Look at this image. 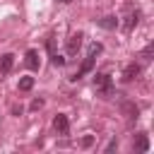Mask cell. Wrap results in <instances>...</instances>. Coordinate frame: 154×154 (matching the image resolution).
Listing matches in <instances>:
<instances>
[{
	"label": "cell",
	"mask_w": 154,
	"mask_h": 154,
	"mask_svg": "<svg viewBox=\"0 0 154 154\" xmlns=\"http://www.w3.org/2000/svg\"><path fill=\"white\" fill-rule=\"evenodd\" d=\"M94 89H96V94L101 96V99H108L111 94H113V77L111 75H96L94 77Z\"/></svg>",
	"instance_id": "cell-1"
},
{
	"label": "cell",
	"mask_w": 154,
	"mask_h": 154,
	"mask_svg": "<svg viewBox=\"0 0 154 154\" xmlns=\"http://www.w3.org/2000/svg\"><path fill=\"white\" fill-rule=\"evenodd\" d=\"M82 38H84V34H82V31H77V34H70V36H67V41H65V51H67V55H75V53L82 48Z\"/></svg>",
	"instance_id": "cell-2"
},
{
	"label": "cell",
	"mask_w": 154,
	"mask_h": 154,
	"mask_svg": "<svg viewBox=\"0 0 154 154\" xmlns=\"http://www.w3.org/2000/svg\"><path fill=\"white\" fill-rule=\"evenodd\" d=\"M94 60H96V58H91V55H87V58L82 60V65H79V70H77V72H75V75H72L70 79H72V82H77V79H82V77H84L87 72H91V67H94Z\"/></svg>",
	"instance_id": "cell-3"
},
{
	"label": "cell",
	"mask_w": 154,
	"mask_h": 154,
	"mask_svg": "<svg viewBox=\"0 0 154 154\" xmlns=\"http://www.w3.org/2000/svg\"><path fill=\"white\" fill-rule=\"evenodd\" d=\"M140 14H142L140 10H130V12L125 14V22H123V29H125V31H132V29L137 26V22H140Z\"/></svg>",
	"instance_id": "cell-4"
},
{
	"label": "cell",
	"mask_w": 154,
	"mask_h": 154,
	"mask_svg": "<svg viewBox=\"0 0 154 154\" xmlns=\"http://www.w3.org/2000/svg\"><path fill=\"white\" fill-rule=\"evenodd\" d=\"M24 65L29 67V70H38L41 67V58H38V51H26V55H24Z\"/></svg>",
	"instance_id": "cell-5"
},
{
	"label": "cell",
	"mask_w": 154,
	"mask_h": 154,
	"mask_svg": "<svg viewBox=\"0 0 154 154\" xmlns=\"http://www.w3.org/2000/svg\"><path fill=\"white\" fill-rule=\"evenodd\" d=\"M142 72V67H140V63H130V65H125V70H123V82H132L137 75Z\"/></svg>",
	"instance_id": "cell-6"
},
{
	"label": "cell",
	"mask_w": 154,
	"mask_h": 154,
	"mask_svg": "<svg viewBox=\"0 0 154 154\" xmlns=\"http://www.w3.org/2000/svg\"><path fill=\"white\" fill-rule=\"evenodd\" d=\"M53 128H55L60 135H67V130H70V120H67V116H65V113H58V116L53 118Z\"/></svg>",
	"instance_id": "cell-7"
},
{
	"label": "cell",
	"mask_w": 154,
	"mask_h": 154,
	"mask_svg": "<svg viewBox=\"0 0 154 154\" xmlns=\"http://www.w3.org/2000/svg\"><path fill=\"white\" fill-rule=\"evenodd\" d=\"M96 24H99L101 29H108V31H113V29L118 26V19H116L113 14H106V17H101V19H96Z\"/></svg>",
	"instance_id": "cell-8"
},
{
	"label": "cell",
	"mask_w": 154,
	"mask_h": 154,
	"mask_svg": "<svg viewBox=\"0 0 154 154\" xmlns=\"http://www.w3.org/2000/svg\"><path fill=\"white\" fill-rule=\"evenodd\" d=\"M12 65H14V55H12V53L0 55V72H2V75H7V72L12 70Z\"/></svg>",
	"instance_id": "cell-9"
},
{
	"label": "cell",
	"mask_w": 154,
	"mask_h": 154,
	"mask_svg": "<svg viewBox=\"0 0 154 154\" xmlns=\"http://www.w3.org/2000/svg\"><path fill=\"white\" fill-rule=\"evenodd\" d=\"M120 108H123V113H125L128 118H135V120H137V116H140V108H137L132 101H123V106H120Z\"/></svg>",
	"instance_id": "cell-10"
},
{
	"label": "cell",
	"mask_w": 154,
	"mask_h": 154,
	"mask_svg": "<svg viewBox=\"0 0 154 154\" xmlns=\"http://www.w3.org/2000/svg\"><path fill=\"white\" fill-rule=\"evenodd\" d=\"M135 149H137V152H149V137H147V132H140V135H137Z\"/></svg>",
	"instance_id": "cell-11"
},
{
	"label": "cell",
	"mask_w": 154,
	"mask_h": 154,
	"mask_svg": "<svg viewBox=\"0 0 154 154\" xmlns=\"http://www.w3.org/2000/svg\"><path fill=\"white\" fill-rule=\"evenodd\" d=\"M34 87V77H22L19 79V91H29Z\"/></svg>",
	"instance_id": "cell-12"
},
{
	"label": "cell",
	"mask_w": 154,
	"mask_h": 154,
	"mask_svg": "<svg viewBox=\"0 0 154 154\" xmlns=\"http://www.w3.org/2000/svg\"><path fill=\"white\" fill-rule=\"evenodd\" d=\"M101 51H103V43H91V46H89V51H87V55L96 58V55H99Z\"/></svg>",
	"instance_id": "cell-13"
},
{
	"label": "cell",
	"mask_w": 154,
	"mask_h": 154,
	"mask_svg": "<svg viewBox=\"0 0 154 154\" xmlns=\"http://www.w3.org/2000/svg\"><path fill=\"white\" fill-rule=\"evenodd\" d=\"M51 63H53L55 67H63V65H65V58H63L60 53H51Z\"/></svg>",
	"instance_id": "cell-14"
},
{
	"label": "cell",
	"mask_w": 154,
	"mask_h": 154,
	"mask_svg": "<svg viewBox=\"0 0 154 154\" xmlns=\"http://www.w3.org/2000/svg\"><path fill=\"white\" fill-rule=\"evenodd\" d=\"M152 53H154V43H147V46H144V51H142V58H147V60H149V58H152Z\"/></svg>",
	"instance_id": "cell-15"
},
{
	"label": "cell",
	"mask_w": 154,
	"mask_h": 154,
	"mask_svg": "<svg viewBox=\"0 0 154 154\" xmlns=\"http://www.w3.org/2000/svg\"><path fill=\"white\" fill-rule=\"evenodd\" d=\"M79 144H82V147H91V144H94V135H84V137L79 140Z\"/></svg>",
	"instance_id": "cell-16"
},
{
	"label": "cell",
	"mask_w": 154,
	"mask_h": 154,
	"mask_svg": "<svg viewBox=\"0 0 154 154\" xmlns=\"http://www.w3.org/2000/svg\"><path fill=\"white\" fill-rule=\"evenodd\" d=\"M41 106H43V99H34L31 101V111H38Z\"/></svg>",
	"instance_id": "cell-17"
},
{
	"label": "cell",
	"mask_w": 154,
	"mask_h": 154,
	"mask_svg": "<svg viewBox=\"0 0 154 154\" xmlns=\"http://www.w3.org/2000/svg\"><path fill=\"white\" fill-rule=\"evenodd\" d=\"M113 149H118V142H116V140H111V142L106 144V154H111Z\"/></svg>",
	"instance_id": "cell-18"
},
{
	"label": "cell",
	"mask_w": 154,
	"mask_h": 154,
	"mask_svg": "<svg viewBox=\"0 0 154 154\" xmlns=\"http://www.w3.org/2000/svg\"><path fill=\"white\" fill-rule=\"evenodd\" d=\"M60 2H72V0H60Z\"/></svg>",
	"instance_id": "cell-19"
}]
</instances>
